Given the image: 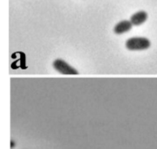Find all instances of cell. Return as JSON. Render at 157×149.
Returning <instances> with one entry per match:
<instances>
[{
  "label": "cell",
  "instance_id": "obj_1",
  "mask_svg": "<svg viewBox=\"0 0 157 149\" xmlns=\"http://www.w3.org/2000/svg\"><path fill=\"white\" fill-rule=\"evenodd\" d=\"M150 40L147 38H132L127 40L126 42V47L130 50H146L150 47Z\"/></svg>",
  "mask_w": 157,
  "mask_h": 149
},
{
  "label": "cell",
  "instance_id": "obj_2",
  "mask_svg": "<svg viewBox=\"0 0 157 149\" xmlns=\"http://www.w3.org/2000/svg\"><path fill=\"white\" fill-rule=\"evenodd\" d=\"M53 67L57 71L59 72L61 74L64 75H78V72L72 67L71 66L69 65L67 62L61 59H57L54 61Z\"/></svg>",
  "mask_w": 157,
  "mask_h": 149
},
{
  "label": "cell",
  "instance_id": "obj_3",
  "mask_svg": "<svg viewBox=\"0 0 157 149\" xmlns=\"http://www.w3.org/2000/svg\"><path fill=\"white\" fill-rule=\"evenodd\" d=\"M148 18V15L145 11H140L133 14L130 18V21L133 25L138 26L145 22Z\"/></svg>",
  "mask_w": 157,
  "mask_h": 149
},
{
  "label": "cell",
  "instance_id": "obj_4",
  "mask_svg": "<svg viewBox=\"0 0 157 149\" xmlns=\"http://www.w3.org/2000/svg\"><path fill=\"white\" fill-rule=\"evenodd\" d=\"M132 27H133V24L131 23V21L124 20V21H120L115 25L114 32L117 35H121V34H124L130 31Z\"/></svg>",
  "mask_w": 157,
  "mask_h": 149
},
{
  "label": "cell",
  "instance_id": "obj_5",
  "mask_svg": "<svg viewBox=\"0 0 157 149\" xmlns=\"http://www.w3.org/2000/svg\"><path fill=\"white\" fill-rule=\"evenodd\" d=\"M15 146V144L14 141H11V145H10V148H13Z\"/></svg>",
  "mask_w": 157,
  "mask_h": 149
}]
</instances>
